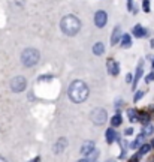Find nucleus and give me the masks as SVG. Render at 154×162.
Listing matches in <instances>:
<instances>
[{
  "label": "nucleus",
  "mask_w": 154,
  "mask_h": 162,
  "mask_svg": "<svg viewBox=\"0 0 154 162\" xmlns=\"http://www.w3.org/2000/svg\"><path fill=\"white\" fill-rule=\"evenodd\" d=\"M150 150H151V146H150V144H144L142 147L139 149V153H141V155H147Z\"/></svg>",
  "instance_id": "obj_19"
},
{
  "label": "nucleus",
  "mask_w": 154,
  "mask_h": 162,
  "mask_svg": "<svg viewBox=\"0 0 154 162\" xmlns=\"http://www.w3.org/2000/svg\"><path fill=\"white\" fill-rule=\"evenodd\" d=\"M153 68H154V62H153Z\"/></svg>",
  "instance_id": "obj_31"
},
{
  "label": "nucleus",
  "mask_w": 154,
  "mask_h": 162,
  "mask_svg": "<svg viewBox=\"0 0 154 162\" xmlns=\"http://www.w3.org/2000/svg\"><path fill=\"white\" fill-rule=\"evenodd\" d=\"M132 134H133V128H127L124 131V135H132Z\"/></svg>",
  "instance_id": "obj_24"
},
{
  "label": "nucleus",
  "mask_w": 154,
  "mask_h": 162,
  "mask_svg": "<svg viewBox=\"0 0 154 162\" xmlns=\"http://www.w3.org/2000/svg\"><path fill=\"white\" fill-rule=\"evenodd\" d=\"M39 51L35 50V48H27L24 50L23 54H21V63H23L25 68H32L35 66L36 63L39 62Z\"/></svg>",
  "instance_id": "obj_3"
},
{
  "label": "nucleus",
  "mask_w": 154,
  "mask_h": 162,
  "mask_svg": "<svg viewBox=\"0 0 154 162\" xmlns=\"http://www.w3.org/2000/svg\"><path fill=\"white\" fill-rule=\"evenodd\" d=\"M66 147H67V140L66 138H59L57 140V143L54 144V153H61Z\"/></svg>",
  "instance_id": "obj_8"
},
{
  "label": "nucleus",
  "mask_w": 154,
  "mask_h": 162,
  "mask_svg": "<svg viewBox=\"0 0 154 162\" xmlns=\"http://www.w3.org/2000/svg\"><path fill=\"white\" fill-rule=\"evenodd\" d=\"M108 71H109L111 75H118V72H120L118 63H117L115 60L109 59V60H108Z\"/></svg>",
  "instance_id": "obj_10"
},
{
  "label": "nucleus",
  "mask_w": 154,
  "mask_h": 162,
  "mask_svg": "<svg viewBox=\"0 0 154 162\" xmlns=\"http://www.w3.org/2000/svg\"><path fill=\"white\" fill-rule=\"evenodd\" d=\"M153 132H154V126L148 125V126H145V128L142 129V134H141V135H142V137H150Z\"/></svg>",
  "instance_id": "obj_18"
},
{
  "label": "nucleus",
  "mask_w": 154,
  "mask_h": 162,
  "mask_svg": "<svg viewBox=\"0 0 154 162\" xmlns=\"http://www.w3.org/2000/svg\"><path fill=\"white\" fill-rule=\"evenodd\" d=\"M132 80H133V78H132V75H130V74H127V75H126V81H127V83H132Z\"/></svg>",
  "instance_id": "obj_26"
},
{
  "label": "nucleus",
  "mask_w": 154,
  "mask_h": 162,
  "mask_svg": "<svg viewBox=\"0 0 154 162\" xmlns=\"http://www.w3.org/2000/svg\"><path fill=\"white\" fill-rule=\"evenodd\" d=\"M133 35L136 38H144V36H147V29L142 27L141 24H138V26L133 27Z\"/></svg>",
  "instance_id": "obj_11"
},
{
  "label": "nucleus",
  "mask_w": 154,
  "mask_h": 162,
  "mask_svg": "<svg viewBox=\"0 0 154 162\" xmlns=\"http://www.w3.org/2000/svg\"><path fill=\"white\" fill-rule=\"evenodd\" d=\"M142 8H144V11L145 12H150V2L148 0H145L142 3Z\"/></svg>",
  "instance_id": "obj_22"
},
{
  "label": "nucleus",
  "mask_w": 154,
  "mask_h": 162,
  "mask_svg": "<svg viewBox=\"0 0 154 162\" xmlns=\"http://www.w3.org/2000/svg\"><path fill=\"white\" fill-rule=\"evenodd\" d=\"M121 45L124 48H129L132 45V38L129 35H123L121 36Z\"/></svg>",
  "instance_id": "obj_15"
},
{
  "label": "nucleus",
  "mask_w": 154,
  "mask_h": 162,
  "mask_svg": "<svg viewBox=\"0 0 154 162\" xmlns=\"http://www.w3.org/2000/svg\"><path fill=\"white\" fill-rule=\"evenodd\" d=\"M30 162H40V158H35L33 161H30Z\"/></svg>",
  "instance_id": "obj_27"
},
{
  "label": "nucleus",
  "mask_w": 154,
  "mask_h": 162,
  "mask_svg": "<svg viewBox=\"0 0 154 162\" xmlns=\"http://www.w3.org/2000/svg\"><path fill=\"white\" fill-rule=\"evenodd\" d=\"M153 147H154V141H153Z\"/></svg>",
  "instance_id": "obj_32"
},
{
  "label": "nucleus",
  "mask_w": 154,
  "mask_h": 162,
  "mask_svg": "<svg viewBox=\"0 0 154 162\" xmlns=\"http://www.w3.org/2000/svg\"><path fill=\"white\" fill-rule=\"evenodd\" d=\"M67 95H69V98L75 104H81V102H84L88 98V87H87V84L84 81L75 80L69 86Z\"/></svg>",
  "instance_id": "obj_1"
},
{
  "label": "nucleus",
  "mask_w": 154,
  "mask_h": 162,
  "mask_svg": "<svg viewBox=\"0 0 154 162\" xmlns=\"http://www.w3.org/2000/svg\"><path fill=\"white\" fill-rule=\"evenodd\" d=\"M142 96H144V92H142V90L136 92V95H135V102H138V101H139V99H141Z\"/></svg>",
  "instance_id": "obj_23"
},
{
  "label": "nucleus",
  "mask_w": 154,
  "mask_h": 162,
  "mask_svg": "<svg viewBox=\"0 0 154 162\" xmlns=\"http://www.w3.org/2000/svg\"><path fill=\"white\" fill-rule=\"evenodd\" d=\"M120 38H121V27L117 26V27L112 30V36H111V42H112V45H115V44L118 42Z\"/></svg>",
  "instance_id": "obj_12"
},
{
  "label": "nucleus",
  "mask_w": 154,
  "mask_h": 162,
  "mask_svg": "<svg viewBox=\"0 0 154 162\" xmlns=\"http://www.w3.org/2000/svg\"><path fill=\"white\" fill-rule=\"evenodd\" d=\"M144 72V62L141 60L139 63H138V68H136V74H135V78H133V89L138 86V83L141 80V75H142Z\"/></svg>",
  "instance_id": "obj_9"
},
{
  "label": "nucleus",
  "mask_w": 154,
  "mask_h": 162,
  "mask_svg": "<svg viewBox=\"0 0 154 162\" xmlns=\"http://www.w3.org/2000/svg\"><path fill=\"white\" fill-rule=\"evenodd\" d=\"M97 155H99V153H97L96 150H93L90 155H88V159H87V161H94L96 158H97Z\"/></svg>",
  "instance_id": "obj_20"
},
{
  "label": "nucleus",
  "mask_w": 154,
  "mask_h": 162,
  "mask_svg": "<svg viewBox=\"0 0 154 162\" xmlns=\"http://www.w3.org/2000/svg\"><path fill=\"white\" fill-rule=\"evenodd\" d=\"M93 53H94L96 56H102L105 53V45L102 42H96L94 45H93Z\"/></svg>",
  "instance_id": "obj_13"
},
{
  "label": "nucleus",
  "mask_w": 154,
  "mask_h": 162,
  "mask_svg": "<svg viewBox=\"0 0 154 162\" xmlns=\"http://www.w3.org/2000/svg\"><path fill=\"white\" fill-rule=\"evenodd\" d=\"M78 162H88L87 159H81V161H78Z\"/></svg>",
  "instance_id": "obj_29"
},
{
  "label": "nucleus",
  "mask_w": 154,
  "mask_h": 162,
  "mask_svg": "<svg viewBox=\"0 0 154 162\" xmlns=\"http://www.w3.org/2000/svg\"><path fill=\"white\" fill-rule=\"evenodd\" d=\"M150 44H151V47H153V48H154V39H153V41H151V42H150Z\"/></svg>",
  "instance_id": "obj_28"
},
{
  "label": "nucleus",
  "mask_w": 154,
  "mask_h": 162,
  "mask_svg": "<svg viewBox=\"0 0 154 162\" xmlns=\"http://www.w3.org/2000/svg\"><path fill=\"white\" fill-rule=\"evenodd\" d=\"M111 162H112V161H111Z\"/></svg>",
  "instance_id": "obj_33"
},
{
  "label": "nucleus",
  "mask_w": 154,
  "mask_h": 162,
  "mask_svg": "<svg viewBox=\"0 0 154 162\" xmlns=\"http://www.w3.org/2000/svg\"><path fill=\"white\" fill-rule=\"evenodd\" d=\"M127 114H129V119H130V122H138L139 120V117H138V111L136 110H127Z\"/></svg>",
  "instance_id": "obj_17"
},
{
  "label": "nucleus",
  "mask_w": 154,
  "mask_h": 162,
  "mask_svg": "<svg viewBox=\"0 0 154 162\" xmlns=\"http://www.w3.org/2000/svg\"><path fill=\"white\" fill-rule=\"evenodd\" d=\"M115 138H117V134H115V131L112 129V128H109L106 131V141L111 144V143H114L115 141Z\"/></svg>",
  "instance_id": "obj_14"
},
{
  "label": "nucleus",
  "mask_w": 154,
  "mask_h": 162,
  "mask_svg": "<svg viewBox=\"0 0 154 162\" xmlns=\"http://www.w3.org/2000/svg\"><path fill=\"white\" fill-rule=\"evenodd\" d=\"M60 27H61L64 35L75 36L81 29V21L75 15H66V17H63V20L60 23Z\"/></svg>",
  "instance_id": "obj_2"
},
{
  "label": "nucleus",
  "mask_w": 154,
  "mask_h": 162,
  "mask_svg": "<svg viewBox=\"0 0 154 162\" xmlns=\"http://www.w3.org/2000/svg\"><path fill=\"white\" fill-rule=\"evenodd\" d=\"M127 8L129 11H133V2H127Z\"/></svg>",
  "instance_id": "obj_25"
},
{
  "label": "nucleus",
  "mask_w": 154,
  "mask_h": 162,
  "mask_svg": "<svg viewBox=\"0 0 154 162\" xmlns=\"http://www.w3.org/2000/svg\"><path fill=\"white\" fill-rule=\"evenodd\" d=\"M25 86H27V81H25L24 77H15L11 81V89H12V92H15V93L24 92Z\"/></svg>",
  "instance_id": "obj_5"
},
{
  "label": "nucleus",
  "mask_w": 154,
  "mask_h": 162,
  "mask_svg": "<svg viewBox=\"0 0 154 162\" xmlns=\"http://www.w3.org/2000/svg\"><path fill=\"white\" fill-rule=\"evenodd\" d=\"M145 81H147V83H151V81H154V71H151V72H150V74L147 75Z\"/></svg>",
  "instance_id": "obj_21"
},
{
  "label": "nucleus",
  "mask_w": 154,
  "mask_h": 162,
  "mask_svg": "<svg viewBox=\"0 0 154 162\" xmlns=\"http://www.w3.org/2000/svg\"><path fill=\"white\" fill-rule=\"evenodd\" d=\"M93 150H94V143L93 141H84L81 144V153L85 156H88Z\"/></svg>",
  "instance_id": "obj_7"
},
{
  "label": "nucleus",
  "mask_w": 154,
  "mask_h": 162,
  "mask_svg": "<svg viewBox=\"0 0 154 162\" xmlns=\"http://www.w3.org/2000/svg\"><path fill=\"white\" fill-rule=\"evenodd\" d=\"M0 162H6V159H3V158H0Z\"/></svg>",
  "instance_id": "obj_30"
},
{
  "label": "nucleus",
  "mask_w": 154,
  "mask_h": 162,
  "mask_svg": "<svg viewBox=\"0 0 154 162\" xmlns=\"http://www.w3.org/2000/svg\"><path fill=\"white\" fill-rule=\"evenodd\" d=\"M108 23V14L105 11H97L94 15V24L97 27H105Z\"/></svg>",
  "instance_id": "obj_6"
},
{
  "label": "nucleus",
  "mask_w": 154,
  "mask_h": 162,
  "mask_svg": "<svg viewBox=\"0 0 154 162\" xmlns=\"http://www.w3.org/2000/svg\"><path fill=\"white\" fill-rule=\"evenodd\" d=\"M106 119H108V114L103 108H94L91 111V120L94 122L96 125H103L106 122Z\"/></svg>",
  "instance_id": "obj_4"
},
{
  "label": "nucleus",
  "mask_w": 154,
  "mask_h": 162,
  "mask_svg": "<svg viewBox=\"0 0 154 162\" xmlns=\"http://www.w3.org/2000/svg\"><path fill=\"white\" fill-rule=\"evenodd\" d=\"M121 122H123V119H121V114H120V113H117L115 116L112 117V120H111V123H112V128L120 126V125H121Z\"/></svg>",
  "instance_id": "obj_16"
}]
</instances>
